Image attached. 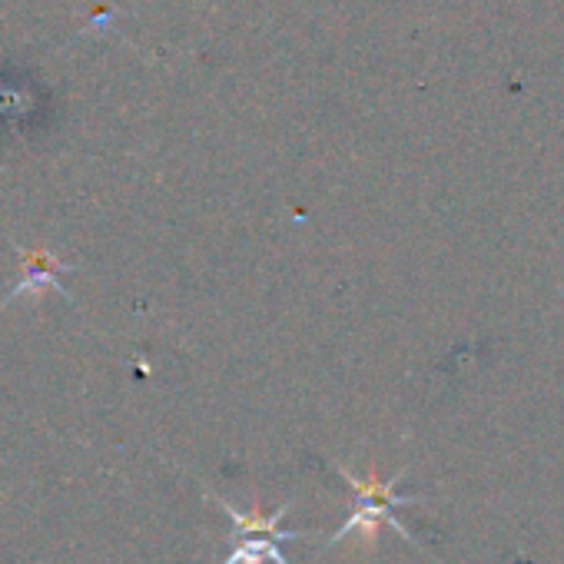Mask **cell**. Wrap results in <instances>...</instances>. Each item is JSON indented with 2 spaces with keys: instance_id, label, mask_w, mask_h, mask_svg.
I'll return each mask as SVG.
<instances>
[{
  "instance_id": "1",
  "label": "cell",
  "mask_w": 564,
  "mask_h": 564,
  "mask_svg": "<svg viewBox=\"0 0 564 564\" xmlns=\"http://www.w3.org/2000/svg\"><path fill=\"white\" fill-rule=\"evenodd\" d=\"M336 471H339V478L352 488V495H356V505H352V511H349V518L339 524V531L329 538V544H339V541H346L349 534H359L366 544H372V541H379V531L389 524V528H395L405 541H412V544H419V538L399 521V508H405V505H422V498L419 495H399V481H402V475L405 471H399V475H392V478H376V471H369L366 478H359V475H352L349 468H343V465H336Z\"/></svg>"
},
{
  "instance_id": "2",
  "label": "cell",
  "mask_w": 564,
  "mask_h": 564,
  "mask_svg": "<svg viewBox=\"0 0 564 564\" xmlns=\"http://www.w3.org/2000/svg\"><path fill=\"white\" fill-rule=\"evenodd\" d=\"M213 501L229 514L232 521V534H229V551L219 564H293L282 551L286 541H300V538H310V531H282L279 521L290 514L293 501L279 505L272 514H265L259 508V501L252 508H236L223 498L213 495Z\"/></svg>"
},
{
  "instance_id": "3",
  "label": "cell",
  "mask_w": 564,
  "mask_h": 564,
  "mask_svg": "<svg viewBox=\"0 0 564 564\" xmlns=\"http://www.w3.org/2000/svg\"><path fill=\"white\" fill-rule=\"evenodd\" d=\"M21 269H24V279L14 286V293L8 296V303L28 296V293H37L44 286L57 290L61 296H67V290L61 286V272H70V262H61L57 256L51 252H41V249H21Z\"/></svg>"
}]
</instances>
